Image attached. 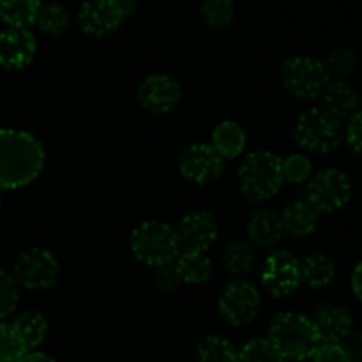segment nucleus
<instances>
[{"instance_id": "obj_31", "label": "nucleus", "mask_w": 362, "mask_h": 362, "mask_svg": "<svg viewBox=\"0 0 362 362\" xmlns=\"http://www.w3.org/2000/svg\"><path fill=\"white\" fill-rule=\"evenodd\" d=\"M27 352L13 325L0 324V362H18Z\"/></svg>"}, {"instance_id": "obj_41", "label": "nucleus", "mask_w": 362, "mask_h": 362, "mask_svg": "<svg viewBox=\"0 0 362 362\" xmlns=\"http://www.w3.org/2000/svg\"><path fill=\"white\" fill-rule=\"evenodd\" d=\"M361 251H362V247H361Z\"/></svg>"}, {"instance_id": "obj_1", "label": "nucleus", "mask_w": 362, "mask_h": 362, "mask_svg": "<svg viewBox=\"0 0 362 362\" xmlns=\"http://www.w3.org/2000/svg\"><path fill=\"white\" fill-rule=\"evenodd\" d=\"M46 165L41 141L30 133L0 129V189H18L34 182Z\"/></svg>"}, {"instance_id": "obj_37", "label": "nucleus", "mask_w": 362, "mask_h": 362, "mask_svg": "<svg viewBox=\"0 0 362 362\" xmlns=\"http://www.w3.org/2000/svg\"><path fill=\"white\" fill-rule=\"evenodd\" d=\"M339 345L343 346V350H345L346 356L350 357V361L362 362V331H356V329H354Z\"/></svg>"}, {"instance_id": "obj_18", "label": "nucleus", "mask_w": 362, "mask_h": 362, "mask_svg": "<svg viewBox=\"0 0 362 362\" xmlns=\"http://www.w3.org/2000/svg\"><path fill=\"white\" fill-rule=\"evenodd\" d=\"M246 232L250 244L264 247V250H272V247H276L281 243L283 235H285L279 216L274 214L272 211H269V209H257V211L247 218Z\"/></svg>"}, {"instance_id": "obj_23", "label": "nucleus", "mask_w": 362, "mask_h": 362, "mask_svg": "<svg viewBox=\"0 0 362 362\" xmlns=\"http://www.w3.org/2000/svg\"><path fill=\"white\" fill-rule=\"evenodd\" d=\"M41 0H0V20L9 28H28L34 25Z\"/></svg>"}, {"instance_id": "obj_22", "label": "nucleus", "mask_w": 362, "mask_h": 362, "mask_svg": "<svg viewBox=\"0 0 362 362\" xmlns=\"http://www.w3.org/2000/svg\"><path fill=\"white\" fill-rule=\"evenodd\" d=\"M11 325L27 350L39 346L48 336V320L39 311H25Z\"/></svg>"}, {"instance_id": "obj_38", "label": "nucleus", "mask_w": 362, "mask_h": 362, "mask_svg": "<svg viewBox=\"0 0 362 362\" xmlns=\"http://www.w3.org/2000/svg\"><path fill=\"white\" fill-rule=\"evenodd\" d=\"M350 288L356 299L362 303V260L354 267L352 276H350Z\"/></svg>"}, {"instance_id": "obj_12", "label": "nucleus", "mask_w": 362, "mask_h": 362, "mask_svg": "<svg viewBox=\"0 0 362 362\" xmlns=\"http://www.w3.org/2000/svg\"><path fill=\"white\" fill-rule=\"evenodd\" d=\"M179 172L194 184L216 182L225 172V159L209 144H193L179 156Z\"/></svg>"}, {"instance_id": "obj_5", "label": "nucleus", "mask_w": 362, "mask_h": 362, "mask_svg": "<svg viewBox=\"0 0 362 362\" xmlns=\"http://www.w3.org/2000/svg\"><path fill=\"white\" fill-rule=\"evenodd\" d=\"M129 247L133 257L148 267L173 262L179 255L173 228L163 221H145L131 232Z\"/></svg>"}, {"instance_id": "obj_10", "label": "nucleus", "mask_w": 362, "mask_h": 362, "mask_svg": "<svg viewBox=\"0 0 362 362\" xmlns=\"http://www.w3.org/2000/svg\"><path fill=\"white\" fill-rule=\"evenodd\" d=\"M218 233V219L209 211L189 212L173 228L179 253H205L216 243Z\"/></svg>"}, {"instance_id": "obj_13", "label": "nucleus", "mask_w": 362, "mask_h": 362, "mask_svg": "<svg viewBox=\"0 0 362 362\" xmlns=\"http://www.w3.org/2000/svg\"><path fill=\"white\" fill-rule=\"evenodd\" d=\"M138 101L151 113H168L182 98L180 83L168 74H151L138 87Z\"/></svg>"}, {"instance_id": "obj_16", "label": "nucleus", "mask_w": 362, "mask_h": 362, "mask_svg": "<svg viewBox=\"0 0 362 362\" xmlns=\"http://www.w3.org/2000/svg\"><path fill=\"white\" fill-rule=\"evenodd\" d=\"M320 343H341L354 331V317L345 306L325 304L313 318Z\"/></svg>"}, {"instance_id": "obj_19", "label": "nucleus", "mask_w": 362, "mask_h": 362, "mask_svg": "<svg viewBox=\"0 0 362 362\" xmlns=\"http://www.w3.org/2000/svg\"><path fill=\"white\" fill-rule=\"evenodd\" d=\"M283 232L290 237H308L315 232L318 223V212L306 200L286 205L279 216Z\"/></svg>"}, {"instance_id": "obj_29", "label": "nucleus", "mask_w": 362, "mask_h": 362, "mask_svg": "<svg viewBox=\"0 0 362 362\" xmlns=\"http://www.w3.org/2000/svg\"><path fill=\"white\" fill-rule=\"evenodd\" d=\"M232 0H204L200 6V18L209 28H225L233 20Z\"/></svg>"}, {"instance_id": "obj_15", "label": "nucleus", "mask_w": 362, "mask_h": 362, "mask_svg": "<svg viewBox=\"0 0 362 362\" xmlns=\"http://www.w3.org/2000/svg\"><path fill=\"white\" fill-rule=\"evenodd\" d=\"M37 42L28 28H7L0 32V66L4 69H23L34 60Z\"/></svg>"}, {"instance_id": "obj_39", "label": "nucleus", "mask_w": 362, "mask_h": 362, "mask_svg": "<svg viewBox=\"0 0 362 362\" xmlns=\"http://www.w3.org/2000/svg\"><path fill=\"white\" fill-rule=\"evenodd\" d=\"M115 4L126 20H129L134 14V11H136V0H115Z\"/></svg>"}, {"instance_id": "obj_2", "label": "nucleus", "mask_w": 362, "mask_h": 362, "mask_svg": "<svg viewBox=\"0 0 362 362\" xmlns=\"http://www.w3.org/2000/svg\"><path fill=\"white\" fill-rule=\"evenodd\" d=\"M269 341L285 361H306L322 345L311 318L300 313H279L271 322Z\"/></svg>"}, {"instance_id": "obj_4", "label": "nucleus", "mask_w": 362, "mask_h": 362, "mask_svg": "<svg viewBox=\"0 0 362 362\" xmlns=\"http://www.w3.org/2000/svg\"><path fill=\"white\" fill-rule=\"evenodd\" d=\"M345 127L322 108H310L300 113L293 126V138L300 148L313 154H329L343 141Z\"/></svg>"}, {"instance_id": "obj_33", "label": "nucleus", "mask_w": 362, "mask_h": 362, "mask_svg": "<svg viewBox=\"0 0 362 362\" xmlns=\"http://www.w3.org/2000/svg\"><path fill=\"white\" fill-rule=\"evenodd\" d=\"M18 306V283L14 276L0 269V320L9 317Z\"/></svg>"}, {"instance_id": "obj_30", "label": "nucleus", "mask_w": 362, "mask_h": 362, "mask_svg": "<svg viewBox=\"0 0 362 362\" xmlns=\"http://www.w3.org/2000/svg\"><path fill=\"white\" fill-rule=\"evenodd\" d=\"M235 362H286L269 339H253L237 350Z\"/></svg>"}, {"instance_id": "obj_28", "label": "nucleus", "mask_w": 362, "mask_h": 362, "mask_svg": "<svg viewBox=\"0 0 362 362\" xmlns=\"http://www.w3.org/2000/svg\"><path fill=\"white\" fill-rule=\"evenodd\" d=\"M322 64H324L325 71H327V74L331 76V80L332 78H336V80H345V78L349 76V74H352L354 69H356L357 57L352 48L338 46V48L331 49V52L327 53V57H325V60Z\"/></svg>"}, {"instance_id": "obj_36", "label": "nucleus", "mask_w": 362, "mask_h": 362, "mask_svg": "<svg viewBox=\"0 0 362 362\" xmlns=\"http://www.w3.org/2000/svg\"><path fill=\"white\" fill-rule=\"evenodd\" d=\"M313 362H352L341 345L322 343L313 356Z\"/></svg>"}, {"instance_id": "obj_7", "label": "nucleus", "mask_w": 362, "mask_h": 362, "mask_svg": "<svg viewBox=\"0 0 362 362\" xmlns=\"http://www.w3.org/2000/svg\"><path fill=\"white\" fill-rule=\"evenodd\" d=\"M352 198V182L338 168H325L308 182L306 202L318 214H332L345 207Z\"/></svg>"}, {"instance_id": "obj_32", "label": "nucleus", "mask_w": 362, "mask_h": 362, "mask_svg": "<svg viewBox=\"0 0 362 362\" xmlns=\"http://www.w3.org/2000/svg\"><path fill=\"white\" fill-rule=\"evenodd\" d=\"M311 177V161L304 154H290L283 159V180L303 184Z\"/></svg>"}, {"instance_id": "obj_25", "label": "nucleus", "mask_w": 362, "mask_h": 362, "mask_svg": "<svg viewBox=\"0 0 362 362\" xmlns=\"http://www.w3.org/2000/svg\"><path fill=\"white\" fill-rule=\"evenodd\" d=\"M255 251L246 240H233L223 253V267L232 276H244L253 269Z\"/></svg>"}, {"instance_id": "obj_9", "label": "nucleus", "mask_w": 362, "mask_h": 362, "mask_svg": "<svg viewBox=\"0 0 362 362\" xmlns=\"http://www.w3.org/2000/svg\"><path fill=\"white\" fill-rule=\"evenodd\" d=\"M219 313L226 324L243 327L255 320L260 310V293L251 283L233 279L223 288L218 300Z\"/></svg>"}, {"instance_id": "obj_14", "label": "nucleus", "mask_w": 362, "mask_h": 362, "mask_svg": "<svg viewBox=\"0 0 362 362\" xmlns=\"http://www.w3.org/2000/svg\"><path fill=\"white\" fill-rule=\"evenodd\" d=\"M81 30L92 37L112 35L126 21L115 0H83L78 11Z\"/></svg>"}, {"instance_id": "obj_34", "label": "nucleus", "mask_w": 362, "mask_h": 362, "mask_svg": "<svg viewBox=\"0 0 362 362\" xmlns=\"http://www.w3.org/2000/svg\"><path fill=\"white\" fill-rule=\"evenodd\" d=\"M154 278L156 286H158L161 292L170 293L173 290H177V286L180 285V278H179V272H177L175 264L173 262H168V264H163L154 267Z\"/></svg>"}, {"instance_id": "obj_27", "label": "nucleus", "mask_w": 362, "mask_h": 362, "mask_svg": "<svg viewBox=\"0 0 362 362\" xmlns=\"http://www.w3.org/2000/svg\"><path fill=\"white\" fill-rule=\"evenodd\" d=\"M198 362H235L237 349L223 336H207L198 343Z\"/></svg>"}, {"instance_id": "obj_40", "label": "nucleus", "mask_w": 362, "mask_h": 362, "mask_svg": "<svg viewBox=\"0 0 362 362\" xmlns=\"http://www.w3.org/2000/svg\"><path fill=\"white\" fill-rule=\"evenodd\" d=\"M18 362H55V359L42 352H27Z\"/></svg>"}, {"instance_id": "obj_11", "label": "nucleus", "mask_w": 362, "mask_h": 362, "mask_svg": "<svg viewBox=\"0 0 362 362\" xmlns=\"http://www.w3.org/2000/svg\"><path fill=\"white\" fill-rule=\"evenodd\" d=\"M262 285L276 299L292 296L303 285L300 262L286 250L272 251L262 269Z\"/></svg>"}, {"instance_id": "obj_6", "label": "nucleus", "mask_w": 362, "mask_h": 362, "mask_svg": "<svg viewBox=\"0 0 362 362\" xmlns=\"http://www.w3.org/2000/svg\"><path fill=\"white\" fill-rule=\"evenodd\" d=\"M281 80L286 90L300 99L322 98L331 76L325 71L322 60L313 57H292L281 67Z\"/></svg>"}, {"instance_id": "obj_26", "label": "nucleus", "mask_w": 362, "mask_h": 362, "mask_svg": "<svg viewBox=\"0 0 362 362\" xmlns=\"http://www.w3.org/2000/svg\"><path fill=\"white\" fill-rule=\"evenodd\" d=\"M34 25L45 34L59 35L69 27V13L59 2H41Z\"/></svg>"}, {"instance_id": "obj_3", "label": "nucleus", "mask_w": 362, "mask_h": 362, "mask_svg": "<svg viewBox=\"0 0 362 362\" xmlns=\"http://www.w3.org/2000/svg\"><path fill=\"white\" fill-rule=\"evenodd\" d=\"M283 159L271 151H253L239 170L240 193L251 202L274 197L283 186Z\"/></svg>"}, {"instance_id": "obj_8", "label": "nucleus", "mask_w": 362, "mask_h": 362, "mask_svg": "<svg viewBox=\"0 0 362 362\" xmlns=\"http://www.w3.org/2000/svg\"><path fill=\"white\" fill-rule=\"evenodd\" d=\"M60 276V264L55 255L42 247L21 251L14 260V279L28 290L52 288Z\"/></svg>"}, {"instance_id": "obj_21", "label": "nucleus", "mask_w": 362, "mask_h": 362, "mask_svg": "<svg viewBox=\"0 0 362 362\" xmlns=\"http://www.w3.org/2000/svg\"><path fill=\"white\" fill-rule=\"evenodd\" d=\"M212 148L223 159H232L243 154L246 147V133L243 127L233 120H223L212 131Z\"/></svg>"}, {"instance_id": "obj_20", "label": "nucleus", "mask_w": 362, "mask_h": 362, "mask_svg": "<svg viewBox=\"0 0 362 362\" xmlns=\"http://www.w3.org/2000/svg\"><path fill=\"white\" fill-rule=\"evenodd\" d=\"M334 278L336 264L329 255L317 251L300 262V283L308 288H325L334 281Z\"/></svg>"}, {"instance_id": "obj_24", "label": "nucleus", "mask_w": 362, "mask_h": 362, "mask_svg": "<svg viewBox=\"0 0 362 362\" xmlns=\"http://www.w3.org/2000/svg\"><path fill=\"white\" fill-rule=\"evenodd\" d=\"M180 281L200 285L211 278L212 262L205 253H179L173 260Z\"/></svg>"}, {"instance_id": "obj_17", "label": "nucleus", "mask_w": 362, "mask_h": 362, "mask_svg": "<svg viewBox=\"0 0 362 362\" xmlns=\"http://www.w3.org/2000/svg\"><path fill=\"white\" fill-rule=\"evenodd\" d=\"M320 99V108L341 124L361 108L359 92L345 80H331Z\"/></svg>"}, {"instance_id": "obj_35", "label": "nucleus", "mask_w": 362, "mask_h": 362, "mask_svg": "<svg viewBox=\"0 0 362 362\" xmlns=\"http://www.w3.org/2000/svg\"><path fill=\"white\" fill-rule=\"evenodd\" d=\"M343 140L356 154H362V106L346 120Z\"/></svg>"}]
</instances>
